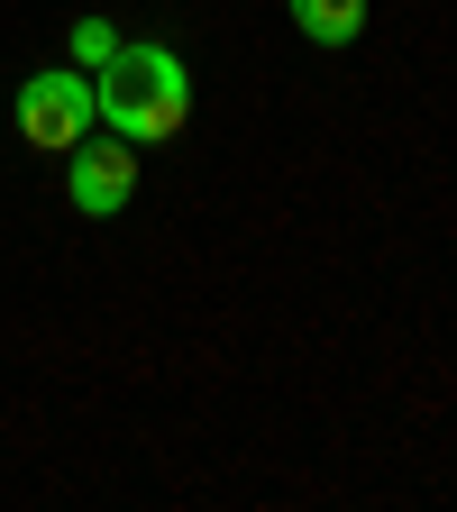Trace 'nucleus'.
Instances as JSON below:
<instances>
[{
	"instance_id": "4",
	"label": "nucleus",
	"mask_w": 457,
	"mask_h": 512,
	"mask_svg": "<svg viewBox=\"0 0 457 512\" xmlns=\"http://www.w3.org/2000/svg\"><path fill=\"white\" fill-rule=\"evenodd\" d=\"M284 10L311 46H357L366 37V0H284Z\"/></svg>"
},
{
	"instance_id": "2",
	"label": "nucleus",
	"mask_w": 457,
	"mask_h": 512,
	"mask_svg": "<svg viewBox=\"0 0 457 512\" xmlns=\"http://www.w3.org/2000/svg\"><path fill=\"white\" fill-rule=\"evenodd\" d=\"M19 138L37 147V156H74L92 128H101V101H92V74L83 64H46V74H28L19 83Z\"/></svg>"
},
{
	"instance_id": "5",
	"label": "nucleus",
	"mask_w": 457,
	"mask_h": 512,
	"mask_svg": "<svg viewBox=\"0 0 457 512\" xmlns=\"http://www.w3.org/2000/svg\"><path fill=\"white\" fill-rule=\"evenodd\" d=\"M110 55H119V28H110V19H83V28H74V64H83V74H101Z\"/></svg>"
},
{
	"instance_id": "3",
	"label": "nucleus",
	"mask_w": 457,
	"mask_h": 512,
	"mask_svg": "<svg viewBox=\"0 0 457 512\" xmlns=\"http://www.w3.org/2000/svg\"><path fill=\"white\" fill-rule=\"evenodd\" d=\"M64 192H74L83 220L128 211V192H138V147H128V138H83L74 156H64Z\"/></svg>"
},
{
	"instance_id": "1",
	"label": "nucleus",
	"mask_w": 457,
	"mask_h": 512,
	"mask_svg": "<svg viewBox=\"0 0 457 512\" xmlns=\"http://www.w3.org/2000/svg\"><path fill=\"white\" fill-rule=\"evenodd\" d=\"M92 101H101V128L128 147H165L183 138V119H192V64L174 46H128L92 74Z\"/></svg>"
}]
</instances>
